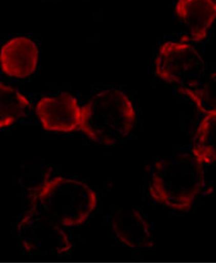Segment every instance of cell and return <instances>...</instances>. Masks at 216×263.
Masks as SVG:
<instances>
[{
    "instance_id": "obj_5",
    "label": "cell",
    "mask_w": 216,
    "mask_h": 263,
    "mask_svg": "<svg viewBox=\"0 0 216 263\" xmlns=\"http://www.w3.org/2000/svg\"><path fill=\"white\" fill-rule=\"evenodd\" d=\"M39 52L29 37H15L2 47L0 61L3 72L11 78L25 79L36 70Z\"/></svg>"
},
{
    "instance_id": "obj_3",
    "label": "cell",
    "mask_w": 216,
    "mask_h": 263,
    "mask_svg": "<svg viewBox=\"0 0 216 263\" xmlns=\"http://www.w3.org/2000/svg\"><path fill=\"white\" fill-rule=\"evenodd\" d=\"M39 198L46 212L64 226L84 222L96 206L95 194L89 186L67 179L49 182Z\"/></svg>"
},
{
    "instance_id": "obj_8",
    "label": "cell",
    "mask_w": 216,
    "mask_h": 263,
    "mask_svg": "<svg viewBox=\"0 0 216 263\" xmlns=\"http://www.w3.org/2000/svg\"><path fill=\"white\" fill-rule=\"evenodd\" d=\"M185 96L202 110H216V71L205 77L201 85Z\"/></svg>"
},
{
    "instance_id": "obj_7",
    "label": "cell",
    "mask_w": 216,
    "mask_h": 263,
    "mask_svg": "<svg viewBox=\"0 0 216 263\" xmlns=\"http://www.w3.org/2000/svg\"><path fill=\"white\" fill-rule=\"evenodd\" d=\"M1 128L11 126L19 121L29 108L28 98L12 86L1 82Z\"/></svg>"
},
{
    "instance_id": "obj_2",
    "label": "cell",
    "mask_w": 216,
    "mask_h": 263,
    "mask_svg": "<svg viewBox=\"0 0 216 263\" xmlns=\"http://www.w3.org/2000/svg\"><path fill=\"white\" fill-rule=\"evenodd\" d=\"M205 63L198 50L185 41H169L160 46L154 62L155 74L185 96L205 78Z\"/></svg>"
},
{
    "instance_id": "obj_6",
    "label": "cell",
    "mask_w": 216,
    "mask_h": 263,
    "mask_svg": "<svg viewBox=\"0 0 216 263\" xmlns=\"http://www.w3.org/2000/svg\"><path fill=\"white\" fill-rule=\"evenodd\" d=\"M175 12L194 42H201L216 21L215 0H178Z\"/></svg>"
},
{
    "instance_id": "obj_1",
    "label": "cell",
    "mask_w": 216,
    "mask_h": 263,
    "mask_svg": "<svg viewBox=\"0 0 216 263\" xmlns=\"http://www.w3.org/2000/svg\"><path fill=\"white\" fill-rule=\"evenodd\" d=\"M135 121V112L128 96L117 89H103L81 107L78 129L92 140L112 144L130 134Z\"/></svg>"
},
{
    "instance_id": "obj_4",
    "label": "cell",
    "mask_w": 216,
    "mask_h": 263,
    "mask_svg": "<svg viewBox=\"0 0 216 263\" xmlns=\"http://www.w3.org/2000/svg\"><path fill=\"white\" fill-rule=\"evenodd\" d=\"M35 112L43 127L49 132L68 133L80 127L81 107L69 93L44 97L37 102Z\"/></svg>"
}]
</instances>
